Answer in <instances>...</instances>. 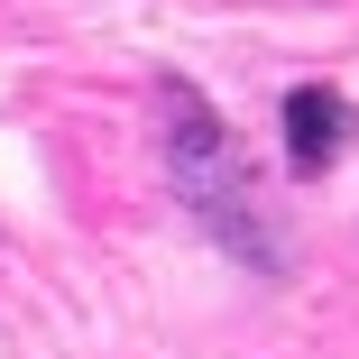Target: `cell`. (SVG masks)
<instances>
[{"instance_id": "cell-1", "label": "cell", "mask_w": 359, "mask_h": 359, "mask_svg": "<svg viewBox=\"0 0 359 359\" xmlns=\"http://www.w3.org/2000/svg\"><path fill=\"white\" fill-rule=\"evenodd\" d=\"M157 102H166V166H175L184 203H194L203 222L240 249V258L276 267V240L258 231V175H249V157H240V138L222 129V111H212L184 74H166V83H157Z\"/></svg>"}, {"instance_id": "cell-2", "label": "cell", "mask_w": 359, "mask_h": 359, "mask_svg": "<svg viewBox=\"0 0 359 359\" xmlns=\"http://www.w3.org/2000/svg\"><path fill=\"white\" fill-rule=\"evenodd\" d=\"M341 138H350V102L332 83H295L285 93V157H295V175H323L341 157Z\"/></svg>"}]
</instances>
